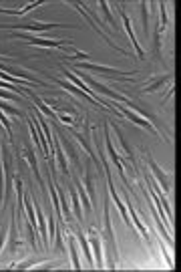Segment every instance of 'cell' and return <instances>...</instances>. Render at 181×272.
Returning <instances> with one entry per match:
<instances>
[{
	"instance_id": "obj_26",
	"label": "cell",
	"mask_w": 181,
	"mask_h": 272,
	"mask_svg": "<svg viewBox=\"0 0 181 272\" xmlns=\"http://www.w3.org/2000/svg\"><path fill=\"white\" fill-rule=\"evenodd\" d=\"M0 89H14V85H10V83H6V81H0ZM14 91H18V93H26L24 87H16Z\"/></svg>"
},
{
	"instance_id": "obj_17",
	"label": "cell",
	"mask_w": 181,
	"mask_h": 272,
	"mask_svg": "<svg viewBox=\"0 0 181 272\" xmlns=\"http://www.w3.org/2000/svg\"><path fill=\"white\" fill-rule=\"evenodd\" d=\"M127 206H129V214H131V218H133L131 222H133V224H135V226L139 228V232H141V236L145 238V242H149V234H147V228H145V226L141 224V220L137 218V214H135V210H133V206H131L129 202H127Z\"/></svg>"
},
{
	"instance_id": "obj_23",
	"label": "cell",
	"mask_w": 181,
	"mask_h": 272,
	"mask_svg": "<svg viewBox=\"0 0 181 272\" xmlns=\"http://www.w3.org/2000/svg\"><path fill=\"white\" fill-rule=\"evenodd\" d=\"M141 16H143V30H149V2H141Z\"/></svg>"
},
{
	"instance_id": "obj_2",
	"label": "cell",
	"mask_w": 181,
	"mask_h": 272,
	"mask_svg": "<svg viewBox=\"0 0 181 272\" xmlns=\"http://www.w3.org/2000/svg\"><path fill=\"white\" fill-rule=\"evenodd\" d=\"M117 109L121 111V113H123L129 121H133V123H137L139 127H143V129H147V131H151V133H153V135H157V137H161V133L157 131V127L153 125V123H151V121H147L145 117H141L139 113H135L133 109H127L125 105H121V103H117Z\"/></svg>"
},
{
	"instance_id": "obj_27",
	"label": "cell",
	"mask_w": 181,
	"mask_h": 272,
	"mask_svg": "<svg viewBox=\"0 0 181 272\" xmlns=\"http://www.w3.org/2000/svg\"><path fill=\"white\" fill-rule=\"evenodd\" d=\"M0 97H2V99H8V101H16V99H20L18 95L10 93V91H0Z\"/></svg>"
},
{
	"instance_id": "obj_10",
	"label": "cell",
	"mask_w": 181,
	"mask_h": 272,
	"mask_svg": "<svg viewBox=\"0 0 181 272\" xmlns=\"http://www.w3.org/2000/svg\"><path fill=\"white\" fill-rule=\"evenodd\" d=\"M54 81H56L60 87H63V89H69L75 97H79V99H87V101H90L93 105H101V101H99V99H95V97H89L87 93H83V91H81L79 87H75V85H71V83H65L63 79H54Z\"/></svg>"
},
{
	"instance_id": "obj_21",
	"label": "cell",
	"mask_w": 181,
	"mask_h": 272,
	"mask_svg": "<svg viewBox=\"0 0 181 272\" xmlns=\"http://www.w3.org/2000/svg\"><path fill=\"white\" fill-rule=\"evenodd\" d=\"M75 190H77V194H79V198H81V202H83V206H85V210L89 212L90 210V200H89V196H87V192H85V188L81 186V181L79 179H75Z\"/></svg>"
},
{
	"instance_id": "obj_19",
	"label": "cell",
	"mask_w": 181,
	"mask_h": 272,
	"mask_svg": "<svg viewBox=\"0 0 181 272\" xmlns=\"http://www.w3.org/2000/svg\"><path fill=\"white\" fill-rule=\"evenodd\" d=\"M71 202H73V208H75V218L79 222H83V214H81V198L77 194L75 188H71Z\"/></svg>"
},
{
	"instance_id": "obj_13",
	"label": "cell",
	"mask_w": 181,
	"mask_h": 272,
	"mask_svg": "<svg viewBox=\"0 0 181 272\" xmlns=\"http://www.w3.org/2000/svg\"><path fill=\"white\" fill-rule=\"evenodd\" d=\"M54 156L58 160V165L60 169H63L65 173H69V165H67V160H65V154H63V149H60V139H58V133L54 129Z\"/></svg>"
},
{
	"instance_id": "obj_1",
	"label": "cell",
	"mask_w": 181,
	"mask_h": 272,
	"mask_svg": "<svg viewBox=\"0 0 181 272\" xmlns=\"http://www.w3.org/2000/svg\"><path fill=\"white\" fill-rule=\"evenodd\" d=\"M103 218H105V230H103V236H105V244H107V252L111 256V268H115L117 264V258H119V252H117V242H115V234H113V226H111V214H109V198H105V208H103Z\"/></svg>"
},
{
	"instance_id": "obj_14",
	"label": "cell",
	"mask_w": 181,
	"mask_h": 272,
	"mask_svg": "<svg viewBox=\"0 0 181 272\" xmlns=\"http://www.w3.org/2000/svg\"><path fill=\"white\" fill-rule=\"evenodd\" d=\"M24 156H26V160H28V163H30V167H33V173H35V177H37V181L43 186V177H41V173H39V163H37V158H35V154H33V149L30 147H26L24 149ZM45 188V186H43Z\"/></svg>"
},
{
	"instance_id": "obj_8",
	"label": "cell",
	"mask_w": 181,
	"mask_h": 272,
	"mask_svg": "<svg viewBox=\"0 0 181 272\" xmlns=\"http://www.w3.org/2000/svg\"><path fill=\"white\" fill-rule=\"evenodd\" d=\"M119 14H121V20H123V24H125V30H127V35H129V41L133 43V49L137 51V54H139V58H145V53H143V49L139 47V43H137V39H135V30H133V26H131V20H129V16L119 8Z\"/></svg>"
},
{
	"instance_id": "obj_20",
	"label": "cell",
	"mask_w": 181,
	"mask_h": 272,
	"mask_svg": "<svg viewBox=\"0 0 181 272\" xmlns=\"http://www.w3.org/2000/svg\"><path fill=\"white\" fill-rule=\"evenodd\" d=\"M69 250H71V256H73V268L79 270V268H81V260H79L77 244H75V236H69Z\"/></svg>"
},
{
	"instance_id": "obj_11",
	"label": "cell",
	"mask_w": 181,
	"mask_h": 272,
	"mask_svg": "<svg viewBox=\"0 0 181 272\" xmlns=\"http://www.w3.org/2000/svg\"><path fill=\"white\" fill-rule=\"evenodd\" d=\"M16 218H18V214H16V208L12 210V218H10V226H8V230H10V234H8V250L10 252H14L16 248H18V238H16Z\"/></svg>"
},
{
	"instance_id": "obj_22",
	"label": "cell",
	"mask_w": 181,
	"mask_h": 272,
	"mask_svg": "<svg viewBox=\"0 0 181 272\" xmlns=\"http://www.w3.org/2000/svg\"><path fill=\"white\" fill-rule=\"evenodd\" d=\"M85 186H87V196H89V200L93 202V200H95V186H93V175H90V171L85 173Z\"/></svg>"
},
{
	"instance_id": "obj_7",
	"label": "cell",
	"mask_w": 181,
	"mask_h": 272,
	"mask_svg": "<svg viewBox=\"0 0 181 272\" xmlns=\"http://www.w3.org/2000/svg\"><path fill=\"white\" fill-rule=\"evenodd\" d=\"M89 234H90V252L95 254V258H97V268H103V252H101V238H99V232H97V228H90L89 230Z\"/></svg>"
},
{
	"instance_id": "obj_9",
	"label": "cell",
	"mask_w": 181,
	"mask_h": 272,
	"mask_svg": "<svg viewBox=\"0 0 181 272\" xmlns=\"http://www.w3.org/2000/svg\"><path fill=\"white\" fill-rule=\"evenodd\" d=\"M77 69H85V71H97V73H105V75H127L119 69H111V67H105V65H90V63H77Z\"/></svg>"
},
{
	"instance_id": "obj_12",
	"label": "cell",
	"mask_w": 181,
	"mask_h": 272,
	"mask_svg": "<svg viewBox=\"0 0 181 272\" xmlns=\"http://www.w3.org/2000/svg\"><path fill=\"white\" fill-rule=\"evenodd\" d=\"M35 214H37V222H39V230H41V238H43V244L48 248V232H46V218L43 216V210L41 206L37 204V210H35Z\"/></svg>"
},
{
	"instance_id": "obj_25",
	"label": "cell",
	"mask_w": 181,
	"mask_h": 272,
	"mask_svg": "<svg viewBox=\"0 0 181 272\" xmlns=\"http://www.w3.org/2000/svg\"><path fill=\"white\" fill-rule=\"evenodd\" d=\"M0 123H2V127L6 129V135H8V139H10V143H12V125H10V121L0 113Z\"/></svg>"
},
{
	"instance_id": "obj_28",
	"label": "cell",
	"mask_w": 181,
	"mask_h": 272,
	"mask_svg": "<svg viewBox=\"0 0 181 272\" xmlns=\"http://www.w3.org/2000/svg\"><path fill=\"white\" fill-rule=\"evenodd\" d=\"M6 238H8V230H6V228H0V250H2Z\"/></svg>"
},
{
	"instance_id": "obj_6",
	"label": "cell",
	"mask_w": 181,
	"mask_h": 272,
	"mask_svg": "<svg viewBox=\"0 0 181 272\" xmlns=\"http://www.w3.org/2000/svg\"><path fill=\"white\" fill-rule=\"evenodd\" d=\"M147 163H149V167H151V171H153V175H155V179H157V184H161L163 186V192H171V177L169 175H165L161 169H159V165L151 160V158H147Z\"/></svg>"
},
{
	"instance_id": "obj_5",
	"label": "cell",
	"mask_w": 181,
	"mask_h": 272,
	"mask_svg": "<svg viewBox=\"0 0 181 272\" xmlns=\"http://www.w3.org/2000/svg\"><path fill=\"white\" fill-rule=\"evenodd\" d=\"M85 83H87V85H90V87H93L95 91H101V93L109 95V97H111V99H115L117 103H129V105H131V101H129L127 97H123V95H121V93H117V91H111V89L103 87L101 83H97V81H93V79H89V77H85Z\"/></svg>"
},
{
	"instance_id": "obj_24",
	"label": "cell",
	"mask_w": 181,
	"mask_h": 272,
	"mask_svg": "<svg viewBox=\"0 0 181 272\" xmlns=\"http://www.w3.org/2000/svg\"><path fill=\"white\" fill-rule=\"evenodd\" d=\"M99 4H101V8H103V12H105V18H107L109 26H113V28H115V18H113V14H111L109 4H107V2H99Z\"/></svg>"
},
{
	"instance_id": "obj_29",
	"label": "cell",
	"mask_w": 181,
	"mask_h": 272,
	"mask_svg": "<svg viewBox=\"0 0 181 272\" xmlns=\"http://www.w3.org/2000/svg\"><path fill=\"white\" fill-rule=\"evenodd\" d=\"M67 58H71V60H79V58H81V60H83V58H87V54H85V53H75L73 56H67Z\"/></svg>"
},
{
	"instance_id": "obj_15",
	"label": "cell",
	"mask_w": 181,
	"mask_h": 272,
	"mask_svg": "<svg viewBox=\"0 0 181 272\" xmlns=\"http://www.w3.org/2000/svg\"><path fill=\"white\" fill-rule=\"evenodd\" d=\"M77 238H79V242H81V248H83V252H85V256H87L89 264H90V266H93V264H95V258H93V252H90V244H89V242H87V238L83 236L81 228L77 230Z\"/></svg>"
},
{
	"instance_id": "obj_4",
	"label": "cell",
	"mask_w": 181,
	"mask_h": 272,
	"mask_svg": "<svg viewBox=\"0 0 181 272\" xmlns=\"http://www.w3.org/2000/svg\"><path fill=\"white\" fill-rule=\"evenodd\" d=\"M20 39L28 41L30 45H37V47H45V49H65L69 51L71 47H67L63 41H45V39H39V37H33V35H24V33H18Z\"/></svg>"
},
{
	"instance_id": "obj_3",
	"label": "cell",
	"mask_w": 181,
	"mask_h": 272,
	"mask_svg": "<svg viewBox=\"0 0 181 272\" xmlns=\"http://www.w3.org/2000/svg\"><path fill=\"white\" fill-rule=\"evenodd\" d=\"M105 145H107V151H109V156H111L113 163L117 165V169H119L121 177H123V181H125V188H127V192H131V188H129V181H127V177H125L123 162H121V158L117 156V151H115V147H113V141H111V135H109V123H105Z\"/></svg>"
},
{
	"instance_id": "obj_18",
	"label": "cell",
	"mask_w": 181,
	"mask_h": 272,
	"mask_svg": "<svg viewBox=\"0 0 181 272\" xmlns=\"http://www.w3.org/2000/svg\"><path fill=\"white\" fill-rule=\"evenodd\" d=\"M43 2L39 0V2H33V4H26L22 10H6V8H0V14H10V16H22V14H26L28 10H33V8H37V6H41Z\"/></svg>"
},
{
	"instance_id": "obj_16",
	"label": "cell",
	"mask_w": 181,
	"mask_h": 272,
	"mask_svg": "<svg viewBox=\"0 0 181 272\" xmlns=\"http://www.w3.org/2000/svg\"><path fill=\"white\" fill-rule=\"evenodd\" d=\"M169 81H173V75L169 73V75H163V77H159V79H155L153 83H149L143 91H145V93H153V91H157V89H161L165 83H169Z\"/></svg>"
}]
</instances>
